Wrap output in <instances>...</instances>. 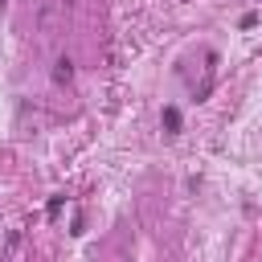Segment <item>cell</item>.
Here are the masks:
<instances>
[{
  "label": "cell",
  "instance_id": "cell-1",
  "mask_svg": "<svg viewBox=\"0 0 262 262\" xmlns=\"http://www.w3.org/2000/svg\"><path fill=\"white\" fill-rule=\"evenodd\" d=\"M53 78H57V82H70V78H74V61H70V57H61V61H57V70H53Z\"/></svg>",
  "mask_w": 262,
  "mask_h": 262
},
{
  "label": "cell",
  "instance_id": "cell-2",
  "mask_svg": "<svg viewBox=\"0 0 262 262\" xmlns=\"http://www.w3.org/2000/svg\"><path fill=\"white\" fill-rule=\"evenodd\" d=\"M164 127H168L172 135L180 131V111H176V106H164Z\"/></svg>",
  "mask_w": 262,
  "mask_h": 262
}]
</instances>
